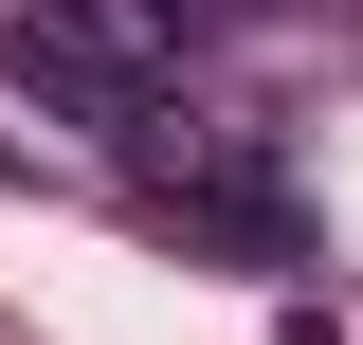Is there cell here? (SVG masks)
<instances>
[{
  "mask_svg": "<svg viewBox=\"0 0 363 345\" xmlns=\"http://www.w3.org/2000/svg\"><path fill=\"white\" fill-rule=\"evenodd\" d=\"M164 236H182V255H236V273H291V255H309V200L272 182L255 128H182L164 146Z\"/></svg>",
  "mask_w": 363,
  "mask_h": 345,
  "instance_id": "obj_1",
  "label": "cell"
},
{
  "mask_svg": "<svg viewBox=\"0 0 363 345\" xmlns=\"http://www.w3.org/2000/svg\"><path fill=\"white\" fill-rule=\"evenodd\" d=\"M109 18H128L145 55H182V37H236V18H255V0H109Z\"/></svg>",
  "mask_w": 363,
  "mask_h": 345,
  "instance_id": "obj_2",
  "label": "cell"
}]
</instances>
